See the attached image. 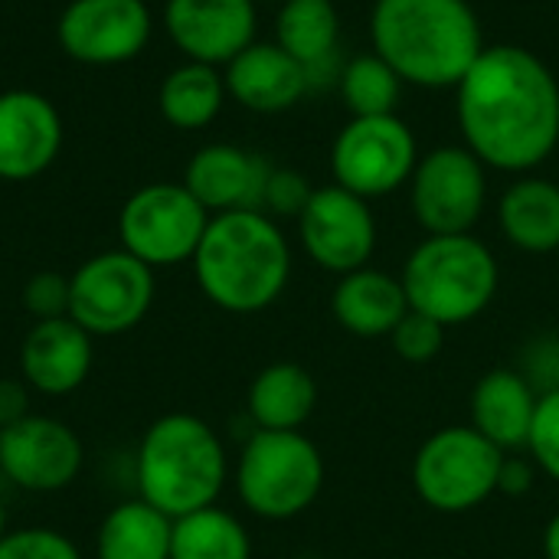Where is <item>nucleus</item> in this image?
<instances>
[{"label":"nucleus","mask_w":559,"mask_h":559,"mask_svg":"<svg viewBox=\"0 0 559 559\" xmlns=\"http://www.w3.org/2000/svg\"><path fill=\"white\" fill-rule=\"evenodd\" d=\"M269 174L272 164L239 144H206L190 157L183 187L210 210V216L262 210Z\"/></svg>","instance_id":"nucleus-17"},{"label":"nucleus","mask_w":559,"mask_h":559,"mask_svg":"<svg viewBox=\"0 0 559 559\" xmlns=\"http://www.w3.org/2000/svg\"><path fill=\"white\" fill-rule=\"evenodd\" d=\"M151 29L154 20L144 0H69L56 39L82 66H121L141 56Z\"/></svg>","instance_id":"nucleus-12"},{"label":"nucleus","mask_w":559,"mask_h":559,"mask_svg":"<svg viewBox=\"0 0 559 559\" xmlns=\"http://www.w3.org/2000/svg\"><path fill=\"white\" fill-rule=\"evenodd\" d=\"M465 147L495 170L527 174L559 144V82L524 46H485L455 85Z\"/></svg>","instance_id":"nucleus-1"},{"label":"nucleus","mask_w":559,"mask_h":559,"mask_svg":"<svg viewBox=\"0 0 559 559\" xmlns=\"http://www.w3.org/2000/svg\"><path fill=\"white\" fill-rule=\"evenodd\" d=\"M226 95L259 115H278L295 108L308 88V69L292 59L278 43H249L233 62H226Z\"/></svg>","instance_id":"nucleus-19"},{"label":"nucleus","mask_w":559,"mask_h":559,"mask_svg":"<svg viewBox=\"0 0 559 559\" xmlns=\"http://www.w3.org/2000/svg\"><path fill=\"white\" fill-rule=\"evenodd\" d=\"M0 559H82V554L62 531L20 527L0 540Z\"/></svg>","instance_id":"nucleus-30"},{"label":"nucleus","mask_w":559,"mask_h":559,"mask_svg":"<svg viewBox=\"0 0 559 559\" xmlns=\"http://www.w3.org/2000/svg\"><path fill=\"white\" fill-rule=\"evenodd\" d=\"M170 559H252V540L239 518L213 504L174 521Z\"/></svg>","instance_id":"nucleus-27"},{"label":"nucleus","mask_w":559,"mask_h":559,"mask_svg":"<svg viewBox=\"0 0 559 559\" xmlns=\"http://www.w3.org/2000/svg\"><path fill=\"white\" fill-rule=\"evenodd\" d=\"M416 164V134L396 115L350 118L331 147L334 183L364 200L386 197L409 183Z\"/></svg>","instance_id":"nucleus-10"},{"label":"nucleus","mask_w":559,"mask_h":559,"mask_svg":"<svg viewBox=\"0 0 559 559\" xmlns=\"http://www.w3.org/2000/svg\"><path fill=\"white\" fill-rule=\"evenodd\" d=\"M29 416V386L26 380H0V432L16 426L20 419Z\"/></svg>","instance_id":"nucleus-35"},{"label":"nucleus","mask_w":559,"mask_h":559,"mask_svg":"<svg viewBox=\"0 0 559 559\" xmlns=\"http://www.w3.org/2000/svg\"><path fill=\"white\" fill-rule=\"evenodd\" d=\"M7 537V511H3V504H0V540Z\"/></svg>","instance_id":"nucleus-38"},{"label":"nucleus","mask_w":559,"mask_h":559,"mask_svg":"<svg viewBox=\"0 0 559 559\" xmlns=\"http://www.w3.org/2000/svg\"><path fill=\"white\" fill-rule=\"evenodd\" d=\"M62 147L56 105L33 88L0 92V180L23 183L52 167Z\"/></svg>","instance_id":"nucleus-16"},{"label":"nucleus","mask_w":559,"mask_h":559,"mask_svg":"<svg viewBox=\"0 0 559 559\" xmlns=\"http://www.w3.org/2000/svg\"><path fill=\"white\" fill-rule=\"evenodd\" d=\"M229 478L226 445L210 423L193 413H167L154 419L134 455L138 498L164 511L167 518H183L213 508Z\"/></svg>","instance_id":"nucleus-4"},{"label":"nucleus","mask_w":559,"mask_h":559,"mask_svg":"<svg viewBox=\"0 0 559 559\" xmlns=\"http://www.w3.org/2000/svg\"><path fill=\"white\" fill-rule=\"evenodd\" d=\"M337 33H341V16H337L334 0H285V3H278L275 43L308 69L311 88L324 79V72L341 79Z\"/></svg>","instance_id":"nucleus-22"},{"label":"nucleus","mask_w":559,"mask_h":559,"mask_svg":"<svg viewBox=\"0 0 559 559\" xmlns=\"http://www.w3.org/2000/svg\"><path fill=\"white\" fill-rule=\"evenodd\" d=\"M210 226V210L183 183H147L118 213L121 249L151 269L193 262Z\"/></svg>","instance_id":"nucleus-8"},{"label":"nucleus","mask_w":559,"mask_h":559,"mask_svg":"<svg viewBox=\"0 0 559 559\" xmlns=\"http://www.w3.org/2000/svg\"><path fill=\"white\" fill-rule=\"evenodd\" d=\"M409 197L413 213L429 236L472 233L488 200L485 164L468 147H436L419 157L409 177Z\"/></svg>","instance_id":"nucleus-11"},{"label":"nucleus","mask_w":559,"mask_h":559,"mask_svg":"<svg viewBox=\"0 0 559 559\" xmlns=\"http://www.w3.org/2000/svg\"><path fill=\"white\" fill-rule=\"evenodd\" d=\"M69 318L92 337H118L138 328L154 305V269L124 249L85 259L72 275Z\"/></svg>","instance_id":"nucleus-9"},{"label":"nucleus","mask_w":559,"mask_h":559,"mask_svg":"<svg viewBox=\"0 0 559 559\" xmlns=\"http://www.w3.org/2000/svg\"><path fill=\"white\" fill-rule=\"evenodd\" d=\"M324 488V459L305 432L255 429L236 459L239 501L265 521L305 514Z\"/></svg>","instance_id":"nucleus-6"},{"label":"nucleus","mask_w":559,"mask_h":559,"mask_svg":"<svg viewBox=\"0 0 559 559\" xmlns=\"http://www.w3.org/2000/svg\"><path fill=\"white\" fill-rule=\"evenodd\" d=\"M69 298H72V282L69 275L59 272H36L23 285V305L36 321L69 318Z\"/></svg>","instance_id":"nucleus-32"},{"label":"nucleus","mask_w":559,"mask_h":559,"mask_svg":"<svg viewBox=\"0 0 559 559\" xmlns=\"http://www.w3.org/2000/svg\"><path fill=\"white\" fill-rule=\"evenodd\" d=\"M501 233L534 255L559 249V183L544 177H524L508 187L498 203Z\"/></svg>","instance_id":"nucleus-24"},{"label":"nucleus","mask_w":559,"mask_h":559,"mask_svg":"<svg viewBox=\"0 0 559 559\" xmlns=\"http://www.w3.org/2000/svg\"><path fill=\"white\" fill-rule=\"evenodd\" d=\"M540 393L521 370H491L472 390V429L501 452L527 449Z\"/></svg>","instance_id":"nucleus-20"},{"label":"nucleus","mask_w":559,"mask_h":559,"mask_svg":"<svg viewBox=\"0 0 559 559\" xmlns=\"http://www.w3.org/2000/svg\"><path fill=\"white\" fill-rule=\"evenodd\" d=\"M403 288L409 308L442 328L468 324L498 295V259L472 233L426 236L406 259Z\"/></svg>","instance_id":"nucleus-5"},{"label":"nucleus","mask_w":559,"mask_h":559,"mask_svg":"<svg viewBox=\"0 0 559 559\" xmlns=\"http://www.w3.org/2000/svg\"><path fill=\"white\" fill-rule=\"evenodd\" d=\"M531 488H534V468H531V462H524V459H504L498 491L518 498V495H527Z\"/></svg>","instance_id":"nucleus-36"},{"label":"nucleus","mask_w":559,"mask_h":559,"mask_svg":"<svg viewBox=\"0 0 559 559\" xmlns=\"http://www.w3.org/2000/svg\"><path fill=\"white\" fill-rule=\"evenodd\" d=\"M544 557L559 559V514H554V521L544 531Z\"/></svg>","instance_id":"nucleus-37"},{"label":"nucleus","mask_w":559,"mask_h":559,"mask_svg":"<svg viewBox=\"0 0 559 559\" xmlns=\"http://www.w3.org/2000/svg\"><path fill=\"white\" fill-rule=\"evenodd\" d=\"M396 357H403L406 364H429L442 354L445 344V328L439 321H432L423 311H406V318L393 328L390 334Z\"/></svg>","instance_id":"nucleus-29"},{"label":"nucleus","mask_w":559,"mask_h":559,"mask_svg":"<svg viewBox=\"0 0 559 559\" xmlns=\"http://www.w3.org/2000/svg\"><path fill=\"white\" fill-rule=\"evenodd\" d=\"M174 518L144 498L111 508L95 537V559H170Z\"/></svg>","instance_id":"nucleus-25"},{"label":"nucleus","mask_w":559,"mask_h":559,"mask_svg":"<svg viewBox=\"0 0 559 559\" xmlns=\"http://www.w3.org/2000/svg\"><path fill=\"white\" fill-rule=\"evenodd\" d=\"M521 373L540 396L559 390V334H544L524 350Z\"/></svg>","instance_id":"nucleus-34"},{"label":"nucleus","mask_w":559,"mask_h":559,"mask_svg":"<svg viewBox=\"0 0 559 559\" xmlns=\"http://www.w3.org/2000/svg\"><path fill=\"white\" fill-rule=\"evenodd\" d=\"M527 449H531L534 462L540 465V472L559 481V390L540 396Z\"/></svg>","instance_id":"nucleus-31"},{"label":"nucleus","mask_w":559,"mask_h":559,"mask_svg":"<svg viewBox=\"0 0 559 559\" xmlns=\"http://www.w3.org/2000/svg\"><path fill=\"white\" fill-rule=\"evenodd\" d=\"M82 462V439L62 419L29 413L0 432V475L23 491H62L79 478Z\"/></svg>","instance_id":"nucleus-14"},{"label":"nucleus","mask_w":559,"mask_h":559,"mask_svg":"<svg viewBox=\"0 0 559 559\" xmlns=\"http://www.w3.org/2000/svg\"><path fill=\"white\" fill-rule=\"evenodd\" d=\"M370 39L373 52L419 88H455L485 49L468 0H377Z\"/></svg>","instance_id":"nucleus-2"},{"label":"nucleus","mask_w":559,"mask_h":559,"mask_svg":"<svg viewBox=\"0 0 559 559\" xmlns=\"http://www.w3.org/2000/svg\"><path fill=\"white\" fill-rule=\"evenodd\" d=\"M337 85H341L344 105H347V111H354V118L396 115L403 79L396 75V69L383 56L364 52V56L350 59L341 69Z\"/></svg>","instance_id":"nucleus-28"},{"label":"nucleus","mask_w":559,"mask_h":559,"mask_svg":"<svg viewBox=\"0 0 559 559\" xmlns=\"http://www.w3.org/2000/svg\"><path fill=\"white\" fill-rule=\"evenodd\" d=\"M298 236L314 265L337 275L357 272L377 249V219L370 200L337 183L321 187L298 216Z\"/></svg>","instance_id":"nucleus-13"},{"label":"nucleus","mask_w":559,"mask_h":559,"mask_svg":"<svg viewBox=\"0 0 559 559\" xmlns=\"http://www.w3.org/2000/svg\"><path fill=\"white\" fill-rule=\"evenodd\" d=\"M331 311L337 324L357 337H390L393 328L406 318L409 298L403 288V278L380 272V269H357L341 275Z\"/></svg>","instance_id":"nucleus-21"},{"label":"nucleus","mask_w":559,"mask_h":559,"mask_svg":"<svg viewBox=\"0 0 559 559\" xmlns=\"http://www.w3.org/2000/svg\"><path fill=\"white\" fill-rule=\"evenodd\" d=\"M314 187L308 183L305 174L288 170V167H272L269 183H265V197H262V213L269 216H301V210L308 206Z\"/></svg>","instance_id":"nucleus-33"},{"label":"nucleus","mask_w":559,"mask_h":559,"mask_svg":"<svg viewBox=\"0 0 559 559\" xmlns=\"http://www.w3.org/2000/svg\"><path fill=\"white\" fill-rule=\"evenodd\" d=\"M226 102V79L216 72V66L206 62H183L167 72L157 92V105L167 124L180 131L206 128Z\"/></svg>","instance_id":"nucleus-26"},{"label":"nucleus","mask_w":559,"mask_h":559,"mask_svg":"<svg viewBox=\"0 0 559 559\" xmlns=\"http://www.w3.org/2000/svg\"><path fill=\"white\" fill-rule=\"evenodd\" d=\"M246 406L255 429L301 432V426L311 419L318 406V383L301 364H269L255 373Z\"/></svg>","instance_id":"nucleus-23"},{"label":"nucleus","mask_w":559,"mask_h":559,"mask_svg":"<svg viewBox=\"0 0 559 559\" xmlns=\"http://www.w3.org/2000/svg\"><path fill=\"white\" fill-rule=\"evenodd\" d=\"M255 3H285V0H255Z\"/></svg>","instance_id":"nucleus-39"},{"label":"nucleus","mask_w":559,"mask_h":559,"mask_svg":"<svg viewBox=\"0 0 559 559\" xmlns=\"http://www.w3.org/2000/svg\"><path fill=\"white\" fill-rule=\"evenodd\" d=\"M164 29L190 62L226 66L255 43V0H167Z\"/></svg>","instance_id":"nucleus-15"},{"label":"nucleus","mask_w":559,"mask_h":559,"mask_svg":"<svg viewBox=\"0 0 559 559\" xmlns=\"http://www.w3.org/2000/svg\"><path fill=\"white\" fill-rule=\"evenodd\" d=\"M200 292L229 314H255L275 305L292 275V249L278 223L262 210L210 216L193 255Z\"/></svg>","instance_id":"nucleus-3"},{"label":"nucleus","mask_w":559,"mask_h":559,"mask_svg":"<svg viewBox=\"0 0 559 559\" xmlns=\"http://www.w3.org/2000/svg\"><path fill=\"white\" fill-rule=\"evenodd\" d=\"M92 334L72 318L36 321L20 344V373L43 396H69L92 373Z\"/></svg>","instance_id":"nucleus-18"},{"label":"nucleus","mask_w":559,"mask_h":559,"mask_svg":"<svg viewBox=\"0 0 559 559\" xmlns=\"http://www.w3.org/2000/svg\"><path fill=\"white\" fill-rule=\"evenodd\" d=\"M508 452L472 426H445L432 432L413 459V488L439 514H465L481 508L501 485Z\"/></svg>","instance_id":"nucleus-7"}]
</instances>
